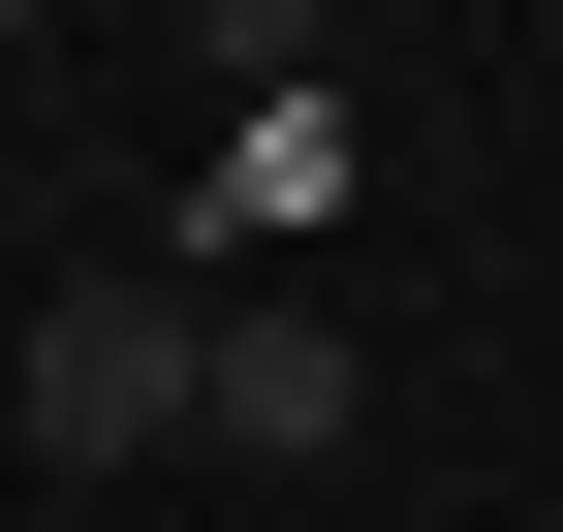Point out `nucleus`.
Instances as JSON below:
<instances>
[{"label": "nucleus", "instance_id": "f257e3e1", "mask_svg": "<svg viewBox=\"0 0 563 532\" xmlns=\"http://www.w3.org/2000/svg\"><path fill=\"white\" fill-rule=\"evenodd\" d=\"M188 345H220V282H188V251L32 282V376H0V408H32V470H157V439H188Z\"/></svg>", "mask_w": 563, "mask_h": 532}, {"label": "nucleus", "instance_id": "f03ea898", "mask_svg": "<svg viewBox=\"0 0 563 532\" xmlns=\"http://www.w3.org/2000/svg\"><path fill=\"white\" fill-rule=\"evenodd\" d=\"M188 439H251V470H344V439H376V345H344V313H282V282H220V345H188Z\"/></svg>", "mask_w": 563, "mask_h": 532}]
</instances>
